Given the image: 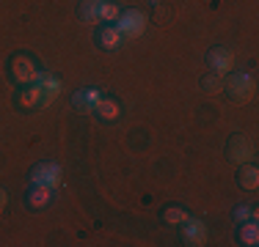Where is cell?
Segmentation results:
<instances>
[{
    "label": "cell",
    "instance_id": "20",
    "mask_svg": "<svg viewBox=\"0 0 259 247\" xmlns=\"http://www.w3.org/2000/svg\"><path fill=\"white\" fill-rule=\"evenodd\" d=\"M6 201H9V195H6V190H3V187H0V209H3V206H6Z\"/></svg>",
    "mask_w": 259,
    "mask_h": 247
},
{
    "label": "cell",
    "instance_id": "4",
    "mask_svg": "<svg viewBox=\"0 0 259 247\" xmlns=\"http://www.w3.org/2000/svg\"><path fill=\"white\" fill-rule=\"evenodd\" d=\"M207 66L212 69V74H229L232 66H234V52L229 47H212L207 52Z\"/></svg>",
    "mask_w": 259,
    "mask_h": 247
},
{
    "label": "cell",
    "instance_id": "3",
    "mask_svg": "<svg viewBox=\"0 0 259 247\" xmlns=\"http://www.w3.org/2000/svg\"><path fill=\"white\" fill-rule=\"evenodd\" d=\"M11 77L20 85H30V83L39 80V69H36L33 60L25 58V55H14V58H11Z\"/></svg>",
    "mask_w": 259,
    "mask_h": 247
},
{
    "label": "cell",
    "instance_id": "10",
    "mask_svg": "<svg viewBox=\"0 0 259 247\" xmlns=\"http://www.w3.org/2000/svg\"><path fill=\"white\" fill-rule=\"evenodd\" d=\"M237 184L243 190H256L259 187V170L254 165H240V173H237Z\"/></svg>",
    "mask_w": 259,
    "mask_h": 247
},
{
    "label": "cell",
    "instance_id": "7",
    "mask_svg": "<svg viewBox=\"0 0 259 247\" xmlns=\"http://www.w3.org/2000/svg\"><path fill=\"white\" fill-rule=\"evenodd\" d=\"M39 88H41V99H39V107H47V104H53L55 99H58V94H61V80L55 77V74H39Z\"/></svg>",
    "mask_w": 259,
    "mask_h": 247
},
{
    "label": "cell",
    "instance_id": "6",
    "mask_svg": "<svg viewBox=\"0 0 259 247\" xmlns=\"http://www.w3.org/2000/svg\"><path fill=\"white\" fill-rule=\"evenodd\" d=\"M30 181L33 184H45V187L55 190L61 184V168L55 162H41L30 170Z\"/></svg>",
    "mask_w": 259,
    "mask_h": 247
},
{
    "label": "cell",
    "instance_id": "14",
    "mask_svg": "<svg viewBox=\"0 0 259 247\" xmlns=\"http://www.w3.org/2000/svg\"><path fill=\"white\" fill-rule=\"evenodd\" d=\"M237 239H240V244H248V247H254V244L259 242V225H256V222H245V225L240 228Z\"/></svg>",
    "mask_w": 259,
    "mask_h": 247
},
{
    "label": "cell",
    "instance_id": "11",
    "mask_svg": "<svg viewBox=\"0 0 259 247\" xmlns=\"http://www.w3.org/2000/svg\"><path fill=\"white\" fill-rule=\"evenodd\" d=\"M94 113L100 115L102 121H116L121 115V110H119V104L113 102V99H100V102H97V107H94Z\"/></svg>",
    "mask_w": 259,
    "mask_h": 247
},
{
    "label": "cell",
    "instance_id": "5",
    "mask_svg": "<svg viewBox=\"0 0 259 247\" xmlns=\"http://www.w3.org/2000/svg\"><path fill=\"white\" fill-rule=\"evenodd\" d=\"M226 157L232 159L234 165H243L254 157V148H251V140L245 135H232L229 143H226Z\"/></svg>",
    "mask_w": 259,
    "mask_h": 247
},
{
    "label": "cell",
    "instance_id": "8",
    "mask_svg": "<svg viewBox=\"0 0 259 247\" xmlns=\"http://www.w3.org/2000/svg\"><path fill=\"white\" fill-rule=\"evenodd\" d=\"M182 239H185V244H204L207 242V225H204V222H201V220H185L182 222Z\"/></svg>",
    "mask_w": 259,
    "mask_h": 247
},
{
    "label": "cell",
    "instance_id": "1",
    "mask_svg": "<svg viewBox=\"0 0 259 247\" xmlns=\"http://www.w3.org/2000/svg\"><path fill=\"white\" fill-rule=\"evenodd\" d=\"M224 91L229 94L232 102H248V99L254 96V91H256L254 74H248V72H234Z\"/></svg>",
    "mask_w": 259,
    "mask_h": 247
},
{
    "label": "cell",
    "instance_id": "9",
    "mask_svg": "<svg viewBox=\"0 0 259 247\" xmlns=\"http://www.w3.org/2000/svg\"><path fill=\"white\" fill-rule=\"evenodd\" d=\"M100 99H102V94L97 88H85V91H77V94L72 96V104H75L77 110H83V113H89V110L97 107Z\"/></svg>",
    "mask_w": 259,
    "mask_h": 247
},
{
    "label": "cell",
    "instance_id": "13",
    "mask_svg": "<svg viewBox=\"0 0 259 247\" xmlns=\"http://www.w3.org/2000/svg\"><path fill=\"white\" fill-rule=\"evenodd\" d=\"M28 201H30V206H33V209H45L47 203H50V187H45V184H33Z\"/></svg>",
    "mask_w": 259,
    "mask_h": 247
},
{
    "label": "cell",
    "instance_id": "17",
    "mask_svg": "<svg viewBox=\"0 0 259 247\" xmlns=\"http://www.w3.org/2000/svg\"><path fill=\"white\" fill-rule=\"evenodd\" d=\"M119 14H121V9L116 3H108V0H102V3H100V20L102 22H116V20H119Z\"/></svg>",
    "mask_w": 259,
    "mask_h": 247
},
{
    "label": "cell",
    "instance_id": "15",
    "mask_svg": "<svg viewBox=\"0 0 259 247\" xmlns=\"http://www.w3.org/2000/svg\"><path fill=\"white\" fill-rule=\"evenodd\" d=\"M100 3L102 0H83V6H80V17H83L85 22H97L100 20Z\"/></svg>",
    "mask_w": 259,
    "mask_h": 247
},
{
    "label": "cell",
    "instance_id": "16",
    "mask_svg": "<svg viewBox=\"0 0 259 247\" xmlns=\"http://www.w3.org/2000/svg\"><path fill=\"white\" fill-rule=\"evenodd\" d=\"M39 99H41V88H39V83H33L28 91H22V94H20V104L28 110V107H36Z\"/></svg>",
    "mask_w": 259,
    "mask_h": 247
},
{
    "label": "cell",
    "instance_id": "12",
    "mask_svg": "<svg viewBox=\"0 0 259 247\" xmlns=\"http://www.w3.org/2000/svg\"><path fill=\"white\" fill-rule=\"evenodd\" d=\"M97 39H100V44L105 49H116V47L121 44V33L116 30V25H113V28H110V25H105L100 33H97Z\"/></svg>",
    "mask_w": 259,
    "mask_h": 247
},
{
    "label": "cell",
    "instance_id": "19",
    "mask_svg": "<svg viewBox=\"0 0 259 247\" xmlns=\"http://www.w3.org/2000/svg\"><path fill=\"white\" fill-rule=\"evenodd\" d=\"M201 88H204V94H218L221 91V74H207V77L201 80Z\"/></svg>",
    "mask_w": 259,
    "mask_h": 247
},
{
    "label": "cell",
    "instance_id": "2",
    "mask_svg": "<svg viewBox=\"0 0 259 247\" xmlns=\"http://www.w3.org/2000/svg\"><path fill=\"white\" fill-rule=\"evenodd\" d=\"M116 30H119L121 36H127V39H138L146 30V17L135 9H127V11H121L119 20H116Z\"/></svg>",
    "mask_w": 259,
    "mask_h": 247
},
{
    "label": "cell",
    "instance_id": "18",
    "mask_svg": "<svg viewBox=\"0 0 259 247\" xmlns=\"http://www.w3.org/2000/svg\"><path fill=\"white\" fill-rule=\"evenodd\" d=\"M163 220L171 222V225H182V222L188 220V212L180 206H168V209H163Z\"/></svg>",
    "mask_w": 259,
    "mask_h": 247
}]
</instances>
